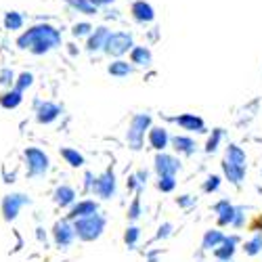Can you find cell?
Returning <instances> with one entry per match:
<instances>
[{
    "label": "cell",
    "instance_id": "cell-14",
    "mask_svg": "<svg viewBox=\"0 0 262 262\" xmlns=\"http://www.w3.org/2000/svg\"><path fill=\"white\" fill-rule=\"evenodd\" d=\"M235 210L237 206H233L229 200H221L214 204V212H216V218H218V225L221 227H231L233 225V218H235Z\"/></svg>",
    "mask_w": 262,
    "mask_h": 262
},
{
    "label": "cell",
    "instance_id": "cell-18",
    "mask_svg": "<svg viewBox=\"0 0 262 262\" xmlns=\"http://www.w3.org/2000/svg\"><path fill=\"white\" fill-rule=\"evenodd\" d=\"M53 198L59 208H72L76 204V189L70 185H61V187H57Z\"/></svg>",
    "mask_w": 262,
    "mask_h": 262
},
{
    "label": "cell",
    "instance_id": "cell-38",
    "mask_svg": "<svg viewBox=\"0 0 262 262\" xmlns=\"http://www.w3.org/2000/svg\"><path fill=\"white\" fill-rule=\"evenodd\" d=\"M246 208H242V206H237V210H235V218H233V225L231 227H235V229H242L244 227V218H246Z\"/></svg>",
    "mask_w": 262,
    "mask_h": 262
},
{
    "label": "cell",
    "instance_id": "cell-29",
    "mask_svg": "<svg viewBox=\"0 0 262 262\" xmlns=\"http://www.w3.org/2000/svg\"><path fill=\"white\" fill-rule=\"evenodd\" d=\"M244 252H246V256H252V258L262 252V233H256L250 242H246Z\"/></svg>",
    "mask_w": 262,
    "mask_h": 262
},
{
    "label": "cell",
    "instance_id": "cell-37",
    "mask_svg": "<svg viewBox=\"0 0 262 262\" xmlns=\"http://www.w3.org/2000/svg\"><path fill=\"white\" fill-rule=\"evenodd\" d=\"M0 84H5V86L15 84V74H13L11 68H5L3 72H0Z\"/></svg>",
    "mask_w": 262,
    "mask_h": 262
},
{
    "label": "cell",
    "instance_id": "cell-16",
    "mask_svg": "<svg viewBox=\"0 0 262 262\" xmlns=\"http://www.w3.org/2000/svg\"><path fill=\"white\" fill-rule=\"evenodd\" d=\"M246 172H248L246 166H237L229 160H223V174L231 185H242L244 179H246Z\"/></svg>",
    "mask_w": 262,
    "mask_h": 262
},
{
    "label": "cell",
    "instance_id": "cell-28",
    "mask_svg": "<svg viewBox=\"0 0 262 262\" xmlns=\"http://www.w3.org/2000/svg\"><path fill=\"white\" fill-rule=\"evenodd\" d=\"M21 28H24V17H21V13L9 11V13L5 15V30L15 32V30H21Z\"/></svg>",
    "mask_w": 262,
    "mask_h": 262
},
{
    "label": "cell",
    "instance_id": "cell-9",
    "mask_svg": "<svg viewBox=\"0 0 262 262\" xmlns=\"http://www.w3.org/2000/svg\"><path fill=\"white\" fill-rule=\"evenodd\" d=\"M116 174L114 170H105L101 177H97L95 181V187H93V193H97L101 200H112L114 195H116Z\"/></svg>",
    "mask_w": 262,
    "mask_h": 262
},
{
    "label": "cell",
    "instance_id": "cell-7",
    "mask_svg": "<svg viewBox=\"0 0 262 262\" xmlns=\"http://www.w3.org/2000/svg\"><path fill=\"white\" fill-rule=\"evenodd\" d=\"M53 239H55L57 248H61V250L70 248V246L74 244V239H76V229H74V223H70V218H65V221L55 223V227H53Z\"/></svg>",
    "mask_w": 262,
    "mask_h": 262
},
{
    "label": "cell",
    "instance_id": "cell-21",
    "mask_svg": "<svg viewBox=\"0 0 262 262\" xmlns=\"http://www.w3.org/2000/svg\"><path fill=\"white\" fill-rule=\"evenodd\" d=\"M225 160H229V162H233L237 166H246L248 168V156H246V151L239 147V145H235V143H231L225 149Z\"/></svg>",
    "mask_w": 262,
    "mask_h": 262
},
{
    "label": "cell",
    "instance_id": "cell-25",
    "mask_svg": "<svg viewBox=\"0 0 262 262\" xmlns=\"http://www.w3.org/2000/svg\"><path fill=\"white\" fill-rule=\"evenodd\" d=\"M61 158L65 160V164H70L72 168H82V166H84V156L80 154L78 149L63 147V149H61Z\"/></svg>",
    "mask_w": 262,
    "mask_h": 262
},
{
    "label": "cell",
    "instance_id": "cell-12",
    "mask_svg": "<svg viewBox=\"0 0 262 262\" xmlns=\"http://www.w3.org/2000/svg\"><path fill=\"white\" fill-rule=\"evenodd\" d=\"M147 139H149V145L156 151H166L170 145V135L164 126H151L147 133Z\"/></svg>",
    "mask_w": 262,
    "mask_h": 262
},
{
    "label": "cell",
    "instance_id": "cell-11",
    "mask_svg": "<svg viewBox=\"0 0 262 262\" xmlns=\"http://www.w3.org/2000/svg\"><path fill=\"white\" fill-rule=\"evenodd\" d=\"M63 109L53 103V101H45V103H38V109H36V120L40 124H53L59 116H61Z\"/></svg>",
    "mask_w": 262,
    "mask_h": 262
},
{
    "label": "cell",
    "instance_id": "cell-30",
    "mask_svg": "<svg viewBox=\"0 0 262 262\" xmlns=\"http://www.w3.org/2000/svg\"><path fill=\"white\" fill-rule=\"evenodd\" d=\"M223 137H225L223 128H214L212 135H210V139H208V143H206V154H214V151L218 149V145H221Z\"/></svg>",
    "mask_w": 262,
    "mask_h": 262
},
{
    "label": "cell",
    "instance_id": "cell-26",
    "mask_svg": "<svg viewBox=\"0 0 262 262\" xmlns=\"http://www.w3.org/2000/svg\"><path fill=\"white\" fill-rule=\"evenodd\" d=\"M107 72L114 78H126V76L133 74V65H130L128 61H124V59H118V61H114L112 65H109Z\"/></svg>",
    "mask_w": 262,
    "mask_h": 262
},
{
    "label": "cell",
    "instance_id": "cell-10",
    "mask_svg": "<svg viewBox=\"0 0 262 262\" xmlns=\"http://www.w3.org/2000/svg\"><path fill=\"white\" fill-rule=\"evenodd\" d=\"M174 124H179L183 130H187V133H206V122L200 118V116H195V114H183V116H177V118H172Z\"/></svg>",
    "mask_w": 262,
    "mask_h": 262
},
{
    "label": "cell",
    "instance_id": "cell-23",
    "mask_svg": "<svg viewBox=\"0 0 262 262\" xmlns=\"http://www.w3.org/2000/svg\"><path fill=\"white\" fill-rule=\"evenodd\" d=\"M225 242V233L218 231V229H210L204 233V239H202V248L204 250H216Z\"/></svg>",
    "mask_w": 262,
    "mask_h": 262
},
{
    "label": "cell",
    "instance_id": "cell-5",
    "mask_svg": "<svg viewBox=\"0 0 262 262\" xmlns=\"http://www.w3.org/2000/svg\"><path fill=\"white\" fill-rule=\"evenodd\" d=\"M133 47H135L133 34H128V32H114V34H109L103 51L109 57H122V55H126Z\"/></svg>",
    "mask_w": 262,
    "mask_h": 262
},
{
    "label": "cell",
    "instance_id": "cell-22",
    "mask_svg": "<svg viewBox=\"0 0 262 262\" xmlns=\"http://www.w3.org/2000/svg\"><path fill=\"white\" fill-rule=\"evenodd\" d=\"M21 101H24V93L17 91L15 86L11 91L0 95V107H5V109H17L21 105Z\"/></svg>",
    "mask_w": 262,
    "mask_h": 262
},
{
    "label": "cell",
    "instance_id": "cell-33",
    "mask_svg": "<svg viewBox=\"0 0 262 262\" xmlns=\"http://www.w3.org/2000/svg\"><path fill=\"white\" fill-rule=\"evenodd\" d=\"M32 84H34V76L30 72H24V74H19V78L15 80V89L21 91V93H26Z\"/></svg>",
    "mask_w": 262,
    "mask_h": 262
},
{
    "label": "cell",
    "instance_id": "cell-24",
    "mask_svg": "<svg viewBox=\"0 0 262 262\" xmlns=\"http://www.w3.org/2000/svg\"><path fill=\"white\" fill-rule=\"evenodd\" d=\"M151 59H154V55H151V51L147 47H133L130 49V63L135 65H151Z\"/></svg>",
    "mask_w": 262,
    "mask_h": 262
},
{
    "label": "cell",
    "instance_id": "cell-44",
    "mask_svg": "<svg viewBox=\"0 0 262 262\" xmlns=\"http://www.w3.org/2000/svg\"><path fill=\"white\" fill-rule=\"evenodd\" d=\"M256 231H258V233H262V216L258 218V223H256Z\"/></svg>",
    "mask_w": 262,
    "mask_h": 262
},
{
    "label": "cell",
    "instance_id": "cell-32",
    "mask_svg": "<svg viewBox=\"0 0 262 262\" xmlns=\"http://www.w3.org/2000/svg\"><path fill=\"white\" fill-rule=\"evenodd\" d=\"M174 187H177V177H172V174L158 177V189L162 193H170V191H174Z\"/></svg>",
    "mask_w": 262,
    "mask_h": 262
},
{
    "label": "cell",
    "instance_id": "cell-2",
    "mask_svg": "<svg viewBox=\"0 0 262 262\" xmlns=\"http://www.w3.org/2000/svg\"><path fill=\"white\" fill-rule=\"evenodd\" d=\"M107 225V218L99 212L91 214V216H82L74 221V229H76V237L82 239V242H97V239L103 235Z\"/></svg>",
    "mask_w": 262,
    "mask_h": 262
},
{
    "label": "cell",
    "instance_id": "cell-35",
    "mask_svg": "<svg viewBox=\"0 0 262 262\" xmlns=\"http://www.w3.org/2000/svg\"><path fill=\"white\" fill-rule=\"evenodd\" d=\"M218 189H221V177H218V174H212V177H208L206 183H204V191L206 193H216Z\"/></svg>",
    "mask_w": 262,
    "mask_h": 262
},
{
    "label": "cell",
    "instance_id": "cell-41",
    "mask_svg": "<svg viewBox=\"0 0 262 262\" xmlns=\"http://www.w3.org/2000/svg\"><path fill=\"white\" fill-rule=\"evenodd\" d=\"M177 204H179V208H191L195 204V198L193 195H181V198L177 200Z\"/></svg>",
    "mask_w": 262,
    "mask_h": 262
},
{
    "label": "cell",
    "instance_id": "cell-36",
    "mask_svg": "<svg viewBox=\"0 0 262 262\" xmlns=\"http://www.w3.org/2000/svg\"><path fill=\"white\" fill-rule=\"evenodd\" d=\"M93 30H95V28H93L91 24H76L74 30H72V34H74L76 38H80V36H89Z\"/></svg>",
    "mask_w": 262,
    "mask_h": 262
},
{
    "label": "cell",
    "instance_id": "cell-15",
    "mask_svg": "<svg viewBox=\"0 0 262 262\" xmlns=\"http://www.w3.org/2000/svg\"><path fill=\"white\" fill-rule=\"evenodd\" d=\"M130 13H133L135 21H139V24H149V21L156 19L154 7H151L149 3H145V0H135L133 7H130Z\"/></svg>",
    "mask_w": 262,
    "mask_h": 262
},
{
    "label": "cell",
    "instance_id": "cell-19",
    "mask_svg": "<svg viewBox=\"0 0 262 262\" xmlns=\"http://www.w3.org/2000/svg\"><path fill=\"white\" fill-rule=\"evenodd\" d=\"M109 34H112V32H109L105 26H101V28L93 30V32H91V38H89V42H86V49H89L91 53L103 51V47H105V42H107Z\"/></svg>",
    "mask_w": 262,
    "mask_h": 262
},
{
    "label": "cell",
    "instance_id": "cell-1",
    "mask_svg": "<svg viewBox=\"0 0 262 262\" xmlns=\"http://www.w3.org/2000/svg\"><path fill=\"white\" fill-rule=\"evenodd\" d=\"M17 47L34 55H47L61 47V32L49 24H38L17 38Z\"/></svg>",
    "mask_w": 262,
    "mask_h": 262
},
{
    "label": "cell",
    "instance_id": "cell-8",
    "mask_svg": "<svg viewBox=\"0 0 262 262\" xmlns=\"http://www.w3.org/2000/svg\"><path fill=\"white\" fill-rule=\"evenodd\" d=\"M154 168L158 172V177H166V174H172V177H177V174L181 172V160L174 158L170 154H166V151H158V156L154 160Z\"/></svg>",
    "mask_w": 262,
    "mask_h": 262
},
{
    "label": "cell",
    "instance_id": "cell-42",
    "mask_svg": "<svg viewBox=\"0 0 262 262\" xmlns=\"http://www.w3.org/2000/svg\"><path fill=\"white\" fill-rule=\"evenodd\" d=\"M147 177H149V172H147V170H139V172H137V179H139V183H141L143 187L147 185Z\"/></svg>",
    "mask_w": 262,
    "mask_h": 262
},
{
    "label": "cell",
    "instance_id": "cell-6",
    "mask_svg": "<svg viewBox=\"0 0 262 262\" xmlns=\"http://www.w3.org/2000/svg\"><path fill=\"white\" fill-rule=\"evenodd\" d=\"M30 198L28 195H24V193H9V195H5V200H3V218L7 223H11V221H15V218L19 216V212H21V208L24 206H30Z\"/></svg>",
    "mask_w": 262,
    "mask_h": 262
},
{
    "label": "cell",
    "instance_id": "cell-20",
    "mask_svg": "<svg viewBox=\"0 0 262 262\" xmlns=\"http://www.w3.org/2000/svg\"><path fill=\"white\" fill-rule=\"evenodd\" d=\"M170 143H172L174 151H177V154H181V156H193V154H195V147H198L191 137H185V135L172 137Z\"/></svg>",
    "mask_w": 262,
    "mask_h": 262
},
{
    "label": "cell",
    "instance_id": "cell-43",
    "mask_svg": "<svg viewBox=\"0 0 262 262\" xmlns=\"http://www.w3.org/2000/svg\"><path fill=\"white\" fill-rule=\"evenodd\" d=\"M93 5H97V7H107V5H112L114 0H91Z\"/></svg>",
    "mask_w": 262,
    "mask_h": 262
},
{
    "label": "cell",
    "instance_id": "cell-13",
    "mask_svg": "<svg viewBox=\"0 0 262 262\" xmlns=\"http://www.w3.org/2000/svg\"><path fill=\"white\" fill-rule=\"evenodd\" d=\"M239 246V237L237 235H231V237H225V242L214 250V256L218 262H231L233 256H235V250Z\"/></svg>",
    "mask_w": 262,
    "mask_h": 262
},
{
    "label": "cell",
    "instance_id": "cell-3",
    "mask_svg": "<svg viewBox=\"0 0 262 262\" xmlns=\"http://www.w3.org/2000/svg\"><path fill=\"white\" fill-rule=\"evenodd\" d=\"M151 128V116L149 114H137L130 120V126H128V133H126V141L130 145V149L139 151L143 147V141H145V133H149Z\"/></svg>",
    "mask_w": 262,
    "mask_h": 262
},
{
    "label": "cell",
    "instance_id": "cell-4",
    "mask_svg": "<svg viewBox=\"0 0 262 262\" xmlns=\"http://www.w3.org/2000/svg\"><path fill=\"white\" fill-rule=\"evenodd\" d=\"M24 156H26V164H28V174H30V177L40 179V177H45V174L49 172L51 160H49V156H47L42 149H38V147H28Z\"/></svg>",
    "mask_w": 262,
    "mask_h": 262
},
{
    "label": "cell",
    "instance_id": "cell-39",
    "mask_svg": "<svg viewBox=\"0 0 262 262\" xmlns=\"http://www.w3.org/2000/svg\"><path fill=\"white\" fill-rule=\"evenodd\" d=\"M172 223H164L160 229H158V235H156V239H166V237H170V233H172Z\"/></svg>",
    "mask_w": 262,
    "mask_h": 262
},
{
    "label": "cell",
    "instance_id": "cell-34",
    "mask_svg": "<svg viewBox=\"0 0 262 262\" xmlns=\"http://www.w3.org/2000/svg\"><path fill=\"white\" fill-rule=\"evenodd\" d=\"M141 214H143V210H141V198H139V193H137V198L133 200V204L128 206V218H130V221H139Z\"/></svg>",
    "mask_w": 262,
    "mask_h": 262
},
{
    "label": "cell",
    "instance_id": "cell-17",
    "mask_svg": "<svg viewBox=\"0 0 262 262\" xmlns=\"http://www.w3.org/2000/svg\"><path fill=\"white\" fill-rule=\"evenodd\" d=\"M95 212H99V204H97L95 200H82V202H78V204L72 206L68 218H70V221H76V218L91 216V214H95Z\"/></svg>",
    "mask_w": 262,
    "mask_h": 262
},
{
    "label": "cell",
    "instance_id": "cell-31",
    "mask_svg": "<svg viewBox=\"0 0 262 262\" xmlns=\"http://www.w3.org/2000/svg\"><path fill=\"white\" fill-rule=\"evenodd\" d=\"M139 237H141V229L139 227H128L126 229V233H124V244L130 248V250H133L137 244H139Z\"/></svg>",
    "mask_w": 262,
    "mask_h": 262
},
{
    "label": "cell",
    "instance_id": "cell-27",
    "mask_svg": "<svg viewBox=\"0 0 262 262\" xmlns=\"http://www.w3.org/2000/svg\"><path fill=\"white\" fill-rule=\"evenodd\" d=\"M72 9H76L78 13H84V15H97V5H93L91 0H65Z\"/></svg>",
    "mask_w": 262,
    "mask_h": 262
},
{
    "label": "cell",
    "instance_id": "cell-40",
    "mask_svg": "<svg viewBox=\"0 0 262 262\" xmlns=\"http://www.w3.org/2000/svg\"><path fill=\"white\" fill-rule=\"evenodd\" d=\"M95 181H97V177H95L93 172H84V189H86V191H93Z\"/></svg>",
    "mask_w": 262,
    "mask_h": 262
}]
</instances>
